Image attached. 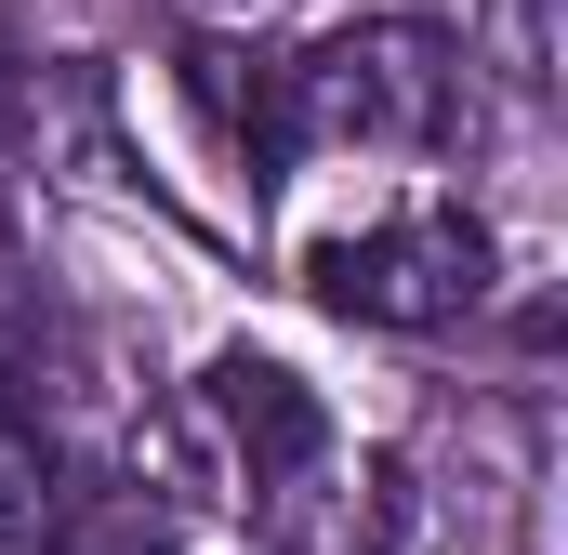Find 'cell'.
<instances>
[{
	"mask_svg": "<svg viewBox=\"0 0 568 555\" xmlns=\"http://www.w3.org/2000/svg\"><path fill=\"white\" fill-rule=\"evenodd\" d=\"M463 107V67L449 40L410 13H371V27H331L317 53H291V120L304 145H436Z\"/></svg>",
	"mask_w": 568,
	"mask_h": 555,
	"instance_id": "obj_1",
	"label": "cell"
},
{
	"mask_svg": "<svg viewBox=\"0 0 568 555\" xmlns=\"http://www.w3.org/2000/svg\"><path fill=\"white\" fill-rule=\"evenodd\" d=\"M304 291L357 331H449L489 304V225L476 212H397V225H357V239H317Z\"/></svg>",
	"mask_w": 568,
	"mask_h": 555,
	"instance_id": "obj_2",
	"label": "cell"
},
{
	"mask_svg": "<svg viewBox=\"0 0 568 555\" xmlns=\"http://www.w3.org/2000/svg\"><path fill=\"white\" fill-rule=\"evenodd\" d=\"M199 397H212V423H225V450H239V476H252V490H291V476H317V463H331V411L304 397V371L252 357V344H239V357H212V384H199Z\"/></svg>",
	"mask_w": 568,
	"mask_h": 555,
	"instance_id": "obj_3",
	"label": "cell"
},
{
	"mask_svg": "<svg viewBox=\"0 0 568 555\" xmlns=\"http://www.w3.org/2000/svg\"><path fill=\"white\" fill-rule=\"evenodd\" d=\"M185 67V107L225 133V159L252 172V185H278L291 159H304V120H291V53H239V40H185L172 53Z\"/></svg>",
	"mask_w": 568,
	"mask_h": 555,
	"instance_id": "obj_4",
	"label": "cell"
},
{
	"mask_svg": "<svg viewBox=\"0 0 568 555\" xmlns=\"http://www.w3.org/2000/svg\"><path fill=\"white\" fill-rule=\"evenodd\" d=\"M489 67L516 93H556V0H489Z\"/></svg>",
	"mask_w": 568,
	"mask_h": 555,
	"instance_id": "obj_5",
	"label": "cell"
},
{
	"mask_svg": "<svg viewBox=\"0 0 568 555\" xmlns=\"http://www.w3.org/2000/svg\"><path fill=\"white\" fill-rule=\"evenodd\" d=\"M27 133V53H13V27H0V145Z\"/></svg>",
	"mask_w": 568,
	"mask_h": 555,
	"instance_id": "obj_6",
	"label": "cell"
}]
</instances>
